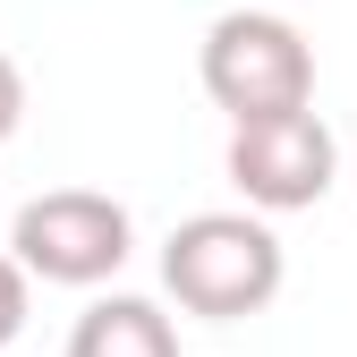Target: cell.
Wrapping results in <instances>:
<instances>
[{
    "mask_svg": "<svg viewBox=\"0 0 357 357\" xmlns=\"http://www.w3.org/2000/svg\"><path fill=\"white\" fill-rule=\"evenodd\" d=\"M289 281V255L273 238V221L255 204L247 213H188L178 230L162 238V289L204 324H238L264 315Z\"/></svg>",
    "mask_w": 357,
    "mask_h": 357,
    "instance_id": "obj_1",
    "label": "cell"
},
{
    "mask_svg": "<svg viewBox=\"0 0 357 357\" xmlns=\"http://www.w3.org/2000/svg\"><path fill=\"white\" fill-rule=\"evenodd\" d=\"M196 77H204L213 111H230V128L273 119V111H306L315 102V43L281 9H230V17L204 26Z\"/></svg>",
    "mask_w": 357,
    "mask_h": 357,
    "instance_id": "obj_2",
    "label": "cell"
},
{
    "mask_svg": "<svg viewBox=\"0 0 357 357\" xmlns=\"http://www.w3.org/2000/svg\"><path fill=\"white\" fill-rule=\"evenodd\" d=\"M128 247H137V221L102 188H43L9 213V255L52 289H102L128 264Z\"/></svg>",
    "mask_w": 357,
    "mask_h": 357,
    "instance_id": "obj_3",
    "label": "cell"
},
{
    "mask_svg": "<svg viewBox=\"0 0 357 357\" xmlns=\"http://www.w3.org/2000/svg\"><path fill=\"white\" fill-rule=\"evenodd\" d=\"M221 170H230V188L255 213H306V204L332 196L340 145H332V128L315 119V102H306V111H273V119H238Z\"/></svg>",
    "mask_w": 357,
    "mask_h": 357,
    "instance_id": "obj_4",
    "label": "cell"
},
{
    "mask_svg": "<svg viewBox=\"0 0 357 357\" xmlns=\"http://www.w3.org/2000/svg\"><path fill=\"white\" fill-rule=\"evenodd\" d=\"M60 357H178V324L162 315L153 298L111 289V298H94V306L68 324V349H60Z\"/></svg>",
    "mask_w": 357,
    "mask_h": 357,
    "instance_id": "obj_5",
    "label": "cell"
},
{
    "mask_svg": "<svg viewBox=\"0 0 357 357\" xmlns=\"http://www.w3.org/2000/svg\"><path fill=\"white\" fill-rule=\"evenodd\" d=\"M26 306H34V273H26L9 247H0V349L26 332Z\"/></svg>",
    "mask_w": 357,
    "mask_h": 357,
    "instance_id": "obj_6",
    "label": "cell"
},
{
    "mask_svg": "<svg viewBox=\"0 0 357 357\" xmlns=\"http://www.w3.org/2000/svg\"><path fill=\"white\" fill-rule=\"evenodd\" d=\"M17 119H26V77H17V60L0 52V145L17 137Z\"/></svg>",
    "mask_w": 357,
    "mask_h": 357,
    "instance_id": "obj_7",
    "label": "cell"
},
{
    "mask_svg": "<svg viewBox=\"0 0 357 357\" xmlns=\"http://www.w3.org/2000/svg\"><path fill=\"white\" fill-rule=\"evenodd\" d=\"M349 170H357V153H349Z\"/></svg>",
    "mask_w": 357,
    "mask_h": 357,
    "instance_id": "obj_8",
    "label": "cell"
}]
</instances>
